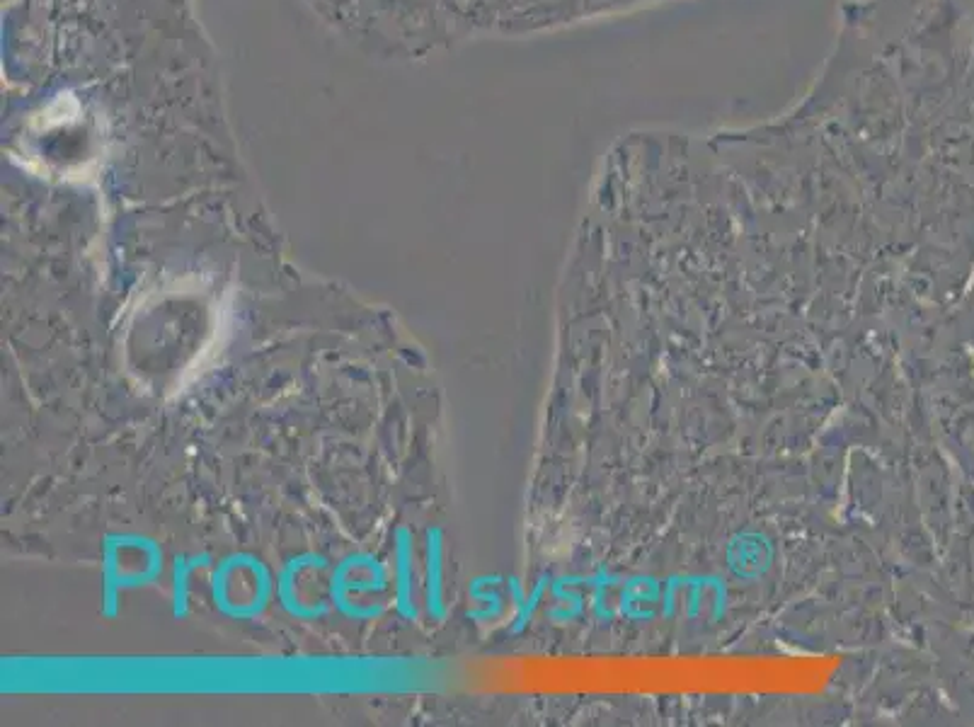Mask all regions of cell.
Returning a JSON list of instances; mask_svg holds the SVG:
<instances>
[{"instance_id": "obj_1", "label": "cell", "mask_w": 974, "mask_h": 727, "mask_svg": "<svg viewBox=\"0 0 974 727\" xmlns=\"http://www.w3.org/2000/svg\"><path fill=\"white\" fill-rule=\"evenodd\" d=\"M395 560H398V563H395V580H398V585H395V597H398L395 606H398L400 616L415 621L417 609L415 604H412V546H410L408 531L405 529L398 531V551H395Z\"/></svg>"}, {"instance_id": "obj_2", "label": "cell", "mask_w": 974, "mask_h": 727, "mask_svg": "<svg viewBox=\"0 0 974 727\" xmlns=\"http://www.w3.org/2000/svg\"><path fill=\"white\" fill-rule=\"evenodd\" d=\"M427 611L432 618L441 616V560L437 531H427Z\"/></svg>"}]
</instances>
